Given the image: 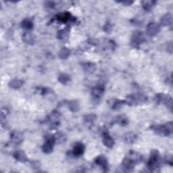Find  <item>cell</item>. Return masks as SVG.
<instances>
[{
  "instance_id": "2e32d148",
  "label": "cell",
  "mask_w": 173,
  "mask_h": 173,
  "mask_svg": "<svg viewBox=\"0 0 173 173\" xmlns=\"http://www.w3.org/2000/svg\"><path fill=\"white\" fill-rule=\"evenodd\" d=\"M156 1H142V6L143 9L145 10H147V11H149L152 8L154 7V5H155Z\"/></svg>"
},
{
  "instance_id": "4fadbf2b",
  "label": "cell",
  "mask_w": 173,
  "mask_h": 173,
  "mask_svg": "<svg viewBox=\"0 0 173 173\" xmlns=\"http://www.w3.org/2000/svg\"><path fill=\"white\" fill-rule=\"evenodd\" d=\"M70 53V50L68 49L67 47H62V48L60 50L59 53H58V56H59V58L60 59L66 60L69 57Z\"/></svg>"
},
{
  "instance_id": "484cf974",
  "label": "cell",
  "mask_w": 173,
  "mask_h": 173,
  "mask_svg": "<svg viewBox=\"0 0 173 173\" xmlns=\"http://www.w3.org/2000/svg\"><path fill=\"white\" fill-rule=\"evenodd\" d=\"M95 116L93 114H90V115H87L86 117H85V120L86 122H93V120H95Z\"/></svg>"
},
{
  "instance_id": "9a60e30c",
  "label": "cell",
  "mask_w": 173,
  "mask_h": 173,
  "mask_svg": "<svg viewBox=\"0 0 173 173\" xmlns=\"http://www.w3.org/2000/svg\"><path fill=\"white\" fill-rule=\"evenodd\" d=\"M70 18H71V16H70V14L68 13V12L60 14L59 15H58L57 16L58 20L62 22H66L68 21V20H70Z\"/></svg>"
},
{
  "instance_id": "ba28073f",
  "label": "cell",
  "mask_w": 173,
  "mask_h": 173,
  "mask_svg": "<svg viewBox=\"0 0 173 173\" xmlns=\"http://www.w3.org/2000/svg\"><path fill=\"white\" fill-rule=\"evenodd\" d=\"M104 144L107 147L112 148L114 145V140L110 137V135L108 133H104V139H103Z\"/></svg>"
},
{
  "instance_id": "7402d4cb",
  "label": "cell",
  "mask_w": 173,
  "mask_h": 173,
  "mask_svg": "<svg viewBox=\"0 0 173 173\" xmlns=\"http://www.w3.org/2000/svg\"><path fill=\"white\" fill-rule=\"evenodd\" d=\"M23 40L24 42H26V43H30V44H32L34 41L33 35L29 33H25L23 35Z\"/></svg>"
},
{
  "instance_id": "9c48e42d",
  "label": "cell",
  "mask_w": 173,
  "mask_h": 173,
  "mask_svg": "<svg viewBox=\"0 0 173 173\" xmlns=\"http://www.w3.org/2000/svg\"><path fill=\"white\" fill-rule=\"evenodd\" d=\"M85 151V146L83 143H78L75 145L73 149V154L74 156H80L84 153Z\"/></svg>"
},
{
  "instance_id": "e0dca14e",
  "label": "cell",
  "mask_w": 173,
  "mask_h": 173,
  "mask_svg": "<svg viewBox=\"0 0 173 173\" xmlns=\"http://www.w3.org/2000/svg\"><path fill=\"white\" fill-rule=\"evenodd\" d=\"M11 137H12V141H14L16 144H19V143H20L22 141V135L21 134H20V133H13V134L12 135Z\"/></svg>"
},
{
  "instance_id": "44dd1931",
  "label": "cell",
  "mask_w": 173,
  "mask_h": 173,
  "mask_svg": "<svg viewBox=\"0 0 173 173\" xmlns=\"http://www.w3.org/2000/svg\"><path fill=\"white\" fill-rule=\"evenodd\" d=\"M69 108L71 111L76 112L79 111V104L78 101H76V100H73V101H71L69 103Z\"/></svg>"
},
{
  "instance_id": "d4e9b609",
  "label": "cell",
  "mask_w": 173,
  "mask_h": 173,
  "mask_svg": "<svg viewBox=\"0 0 173 173\" xmlns=\"http://www.w3.org/2000/svg\"><path fill=\"white\" fill-rule=\"evenodd\" d=\"M124 104V101H115L113 103V106H112V108H113L114 110H118V109H120V108H121V106L123 105Z\"/></svg>"
},
{
  "instance_id": "6da1fadb",
  "label": "cell",
  "mask_w": 173,
  "mask_h": 173,
  "mask_svg": "<svg viewBox=\"0 0 173 173\" xmlns=\"http://www.w3.org/2000/svg\"><path fill=\"white\" fill-rule=\"evenodd\" d=\"M154 131L156 133L161 135H170L172 132V123L171 122H168L164 125H158L154 127Z\"/></svg>"
},
{
  "instance_id": "277c9868",
  "label": "cell",
  "mask_w": 173,
  "mask_h": 173,
  "mask_svg": "<svg viewBox=\"0 0 173 173\" xmlns=\"http://www.w3.org/2000/svg\"><path fill=\"white\" fill-rule=\"evenodd\" d=\"M147 101V97L142 94L133 95L128 97L127 102L131 105H136L137 104H141Z\"/></svg>"
},
{
  "instance_id": "ac0fdd59",
  "label": "cell",
  "mask_w": 173,
  "mask_h": 173,
  "mask_svg": "<svg viewBox=\"0 0 173 173\" xmlns=\"http://www.w3.org/2000/svg\"><path fill=\"white\" fill-rule=\"evenodd\" d=\"M21 26L23 28L26 29V30H30V29L33 28V23L31 20L28 19H25L22 22Z\"/></svg>"
},
{
  "instance_id": "30bf717a",
  "label": "cell",
  "mask_w": 173,
  "mask_h": 173,
  "mask_svg": "<svg viewBox=\"0 0 173 173\" xmlns=\"http://www.w3.org/2000/svg\"><path fill=\"white\" fill-rule=\"evenodd\" d=\"M14 157L18 161L24 162L27 161V158L26 154H24L23 151H21V150H18V151H16L14 154Z\"/></svg>"
},
{
  "instance_id": "d6986e66",
  "label": "cell",
  "mask_w": 173,
  "mask_h": 173,
  "mask_svg": "<svg viewBox=\"0 0 173 173\" xmlns=\"http://www.w3.org/2000/svg\"><path fill=\"white\" fill-rule=\"evenodd\" d=\"M58 80L62 84H66V83H68L70 81V76L67 74L63 73L60 75Z\"/></svg>"
},
{
  "instance_id": "ffe728a7",
  "label": "cell",
  "mask_w": 173,
  "mask_h": 173,
  "mask_svg": "<svg viewBox=\"0 0 173 173\" xmlns=\"http://www.w3.org/2000/svg\"><path fill=\"white\" fill-rule=\"evenodd\" d=\"M83 68L87 72H93L95 71L96 67H95V65L94 64L87 63L83 65Z\"/></svg>"
},
{
  "instance_id": "5bb4252c",
  "label": "cell",
  "mask_w": 173,
  "mask_h": 173,
  "mask_svg": "<svg viewBox=\"0 0 173 173\" xmlns=\"http://www.w3.org/2000/svg\"><path fill=\"white\" fill-rule=\"evenodd\" d=\"M22 84H23L22 81L19 80V79H14L9 83V86L13 89H18L22 87Z\"/></svg>"
},
{
  "instance_id": "8fae6325",
  "label": "cell",
  "mask_w": 173,
  "mask_h": 173,
  "mask_svg": "<svg viewBox=\"0 0 173 173\" xmlns=\"http://www.w3.org/2000/svg\"><path fill=\"white\" fill-rule=\"evenodd\" d=\"M104 89L102 86H97L96 87H94L92 89V91H91V94L93 97H95V98H100L102 96L104 93Z\"/></svg>"
},
{
  "instance_id": "52a82bcc",
  "label": "cell",
  "mask_w": 173,
  "mask_h": 173,
  "mask_svg": "<svg viewBox=\"0 0 173 173\" xmlns=\"http://www.w3.org/2000/svg\"><path fill=\"white\" fill-rule=\"evenodd\" d=\"M95 163L101 166L105 171H106V170L108 169V163L107 160H106V158L104 156H100L97 157L96 159H95Z\"/></svg>"
},
{
  "instance_id": "cb8c5ba5",
  "label": "cell",
  "mask_w": 173,
  "mask_h": 173,
  "mask_svg": "<svg viewBox=\"0 0 173 173\" xmlns=\"http://www.w3.org/2000/svg\"><path fill=\"white\" fill-rule=\"evenodd\" d=\"M117 122L121 125L124 126V125H126L129 123V120H128V118H127L125 116H120L118 117Z\"/></svg>"
},
{
  "instance_id": "8992f818",
  "label": "cell",
  "mask_w": 173,
  "mask_h": 173,
  "mask_svg": "<svg viewBox=\"0 0 173 173\" xmlns=\"http://www.w3.org/2000/svg\"><path fill=\"white\" fill-rule=\"evenodd\" d=\"M160 31L159 25L156 23H150L147 25L146 31L147 33L150 36H155L158 35Z\"/></svg>"
},
{
  "instance_id": "4316f807",
  "label": "cell",
  "mask_w": 173,
  "mask_h": 173,
  "mask_svg": "<svg viewBox=\"0 0 173 173\" xmlns=\"http://www.w3.org/2000/svg\"><path fill=\"white\" fill-rule=\"evenodd\" d=\"M122 3L126 6H130L131 4H132L133 3V1H123V2H122Z\"/></svg>"
},
{
  "instance_id": "5b68a950",
  "label": "cell",
  "mask_w": 173,
  "mask_h": 173,
  "mask_svg": "<svg viewBox=\"0 0 173 173\" xmlns=\"http://www.w3.org/2000/svg\"><path fill=\"white\" fill-rule=\"evenodd\" d=\"M54 143H55V138H54V137H49L43 146V152L45 154H50L51 152H52L53 149Z\"/></svg>"
},
{
  "instance_id": "7a4b0ae2",
  "label": "cell",
  "mask_w": 173,
  "mask_h": 173,
  "mask_svg": "<svg viewBox=\"0 0 173 173\" xmlns=\"http://www.w3.org/2000/svg\"><path fill=\"white\" fill-rule=\"evenodd\" d=\"M159 153L158 151L151 152V157L148 163V166L151 170H154L159 168Z\"/></svg>"
},
{
  "instance_id": "7c38bea8",
  "label": "cell",
  "mask_w": 173,
  "mask_h": 173,
  "mask_svg": "<svg viewBox=\"0 0 173 173\" xmlns=\"http://www.w3.org/2000/svg\"><path fill=\"white\" fill-rule=\"evenodd\" d=\"M161 23L164 26H170L172 23V16L171 14H167L161 18Z\"/></svg>"
},
{
  "instance_id": "603a6c76",
  "label": "cell",
  "mask_w": 173,
  "mask_h": 173,
  "mask_svg": "<svg viewBox=\"0 0 173 173\" xmlns=\"http://www.w3.org/2000/svg\"><path fill=\"white\" fill-rule=\"evenodd\" d=\"M125 140L128 143H132L136 140V135L133 133H128L125 136Z\"/></svg>"
},
{
  "instance_id": "3957f363",
  "label": "cell",
  "mask_w": 173,
  "mask_h": 173,
  "mask_svg": "<svg viewBox=\"0 0 173 173\" xmlns=\"http://www.w3.org/2000/svg\"><path fill=\"white\" fill-rule=\"evenodd\" d=\"M145 41V37L143 33L141 31H136L133 34L132 39H131V44L133 46L138 47L139 45L141 44Z\"/></svg>"
}]
</instances>
